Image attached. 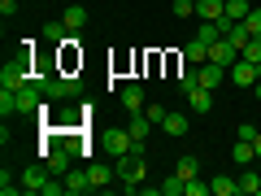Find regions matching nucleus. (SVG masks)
<instances>
[{
    "instance_id": "nucleus-29",
    "label": "nucleus",
    "mask_w": 261,
    "mask_h": 196,
    "mask_svg": "<svg viewBox=\"0 0 261 196\" xmlns=\"http://www.w3.org/2000/svg\"><path fill=\"white\" fill-rule=\"evenodd\" d=\"M18 192H22V179L13 183V179H9V170H5V175H0V196H18Z\"/></svg>"
},
{
    "instance_id": "nucleus-21",
    "label": "nucleus",
    "mask_w": 261,
    "mask_h": 196,
    "mask_svg": "<svg viewBox=\"0 0 261 196\" xmlns=\"http://www.w3.org/2000/svg\"><path fill=\"white\" fill-rule=\"evenodd\" d=\"M65 31H70L65 22H44V39H48V44H65V39H70Z\"/></svg>"
},
{
    "instance_id": "nucleus-32",
    "label": "nucleus",
    "mask_w": 261,
    "mask_h": 196,
    "mask_svg": "<svg viewBox=\"0 0 261 196\" xmlns=\"http://www.w3.org/2000/svg\"><path fill=\"white\" fill-rule=\"evenodd\" d=\"M144 113H148V122H157V127H161V122H166V113H170V109H161V105H144Z\"/></svg>"
},
{
    "instance_id": "nucleus-14",
    "label": "nucleus",
    "mask_w": 261,
    "mask_h": 196,
    "mask_svg": "<svg viewBox=\"0 0 261 196\" xmlns=\"http://www.w3.org/2000/svg\"><path fill=\"white\" fill-rule=\"evenodd\" d=\"M183 57L192 65H205L209 61V44H205V39H192V44H183Z\"/></svg>"
},
{
    "instance_id": "nucleus-17",
    "label": "nucleus",
    "mask_w": 261,
    "mask_h": 196,
    "mask_svg": "<svg viewBox=\"0 0 261 196\" xmlns=\"http://www.w3.org/2000/svg\"><path fill=\"white\" fill-rule=\"evenodd\" d=\"M240 192H244V196H261V175H257L252 166L240 175Z\"/></svg>"
},
{
    "instance_id": "nucleus-7",
    "label": "nucleus",
    "mask_w": 261,
    "mask_h": 196,
    "mask_svg": "<svg viewBox=\"0 0 261 196\" xmlns=\"http://www.w3.org/2000/svg\"><path fill=\"white\" fill-rule=\"evenodd\" d=\"M44 161H48V170H53V175L61 179L65 170L74 166V153H70V149H57V144H53V149H44Z\"/></svg>"
},
{
    "instance_id": "nucleus-22",
    "label": "nucleus",
    "mask_w": 261,
    "mask_h": 196,
    "mask_svg": "<svg viewBox=\"0 0 261 196\" xmlns=\"http://www.w3.org/2000/svg\"><path fill=\"white\" fill-rule=\"evenodd\" d=\"M148 127H152V122H148V113H130V135H135V140H148Z\"/></svg>"
},
{
    "instance_id": "nucleus-34",
    "label": "nucleus",
    "mask_w": 261,
    "mask_h": 196,
    "mask_svg": "<svg viewBox=\"0 0 261 196\" xmlns=\"http://www.w3.org/2000/svg\"><path fill=\"white\" fill-rule=\"evenodd\" d=\"M240 140H257V127L252 122H240Z\"/></svg>"
},
{
    "instance_id": "nucleus-4",
    "label": "nucleus",
    "mask_w": 261,
    "mask_h": 196,
    "mask_svg": "<svg viewBox=\"0 0 261 196\" xmlns=\"http://www.w3.org/2000/svg\"><path fill=\"white\" fill-rule=\"evenodd\" d=\"M61 183H65V192H70V196L92 192V175H87V166H70V170L61 175Z\"/></svg>"
},
{
    "instance_id": "nucleus-26",
    "label": "nucleus",
    "mask_w": 261,
    "mask_h": 196,
    "mask_svg": "<svg viewBox=\"0 0 261 196\" xmlns=\"http://www.w3.org/2000/svg\"><path fill=\"white\" fill-rule=\"evenodd\" d=\"M196 87H200V70H183V75H178V92H196Z\"/></svg>"
},
{
    "instance_id": "nucleus-31",
    "label": "nucleus",
    "mask_w": 261,
    "mask_h": 196,
    "mask_svg": "<svg viewBox=\"0 0 261 196\" xmlns=\"http://www.w3.org/2000/svg\"><path fill=\"white\" fill-rule=\"evenodd\" d=\"M196 13V0H174V18H192Z\"/></svg>"
},
{
    "instance_id": "nucleus-20",
    "label": "nucleus",
    "mask_w": 261,
    "mask_h": 196,
    "mask_svg": "<svg viewBox=\"0 0 261 196\" xmlns=\"http://www.w3.org/2000/svg\"><path fill=\"white\" fill-rule=\"evenodd\" d=\"M65 27H70V31H83L87 27V9H83V5H70V9H65Z\"/></svg>"
},
{
    "instance_id": "nucleus-30",
    "label": "nucleus",
    "mask_w": 261,
    "mask_h": 196,
    "mask_svg": "<svg viewBox=\"0 0 261 196\" xmlns=\"http://www.w3.org/2000/svg\"><path fill=\"white\" fill-rule=\"evenodd\" d=\"M183 196H209V183H200V175H196V179H187Z\"/></svg>"
},
{
    "instance_id": "nucleus-24",
    "label": "nucleus",
    "mask_w": 261,
    "mask_h": 196,
    "mask_svg": "<svg viewBox=\"0 0 261 196\" xmlns=\"http://www.w3.org/2000/svg\"><path fill=\"white\" fill-rule=\"evenodd\" d=\"M0 113H5V118H13V113H18V92L0 87Z\"/></svg>"
},
{
    "instance_id": "nucleus-3",
    "label": "nucleus",
    "mask_w": 261,
    "mask_h": 196,
    "mask_svg": "<svg viewBox=\"0 0 261 196\" xmlns=\"http://www.w3.org/2000/svg\"><path fill=\"white\" fill-rule=\"evenodd\" d=\"M70 96H79V75H57V70H53L48 101H70Z\"/></svg>"
},
{
    "instance_id": "nucleus-16",
    "label": "nucleus",
    "mask_w": 261,
    "mask_h": 196,
    "mask_svg": "<svg viewBox=\"0 0 261 196\" xmlns=\"http://www.w3.org/2000/svg\"><path fill=\"white\" fill-rule=\"evenodd\" d=\"M183 187H187V179L174 170L170 179H161V183H157V192H161V196H183Z\"/></svg>"
},
{
    "instance_id": "nucleus-6",
    "label": "nucleus",
    "mask_w": 261,
    "mask_h": 196,
    "mask_svg": "<svg viewBox=\"0 0 261 196\" xmlns=\"http://www.w3.org/2000/svg\"><path fill=\"white\" fill-rule=\"evenodd\" d=\"M48 179H53L48 161H44V166H27V170H22V192H44Z\"/></svg>"
},
{
    "instance_id": "nucleus-36",
    "label": "nucleus",
    "mask_w": 261,
    "mask_h": 196,
    "mask_svg": "<svg viewBox=\"0 0 261 196\" xmlns=\"http://www.w3.org/2000/svg\"><path fill=\"white\" fill-rule=\"evenodd\" d=\"M252 149H257V157H261V131H257V140H252Z\"/></svg>"
},
{
    "instance_id": "nucleus-13",
    "label": "nucleus",
    "mask_w": 261,
    "mask_h": 196,
    "mask_svg": "<svg viewBox=\"0 0 261 196\" xmlns=\"http://www.w3.org/2000/svg\"><path fill=\"white\" fill-rule=\"evenodd\" d=\"M187 105H192L196 113H209L214 109V92H209V87H196V92H187Z\"/></svg>"
},
{
    "instance_id": "nucleus-18",
    "label": "nucleus",
    "mask_w": 261,
    "mask_h": 196,
    "mask_svg": "<svg viewBox=\"0 0 261 196\" xmlns=\"http://www.w3.org/2000/svg\"><path fill=\"white\" fill-rule=\"evenodd\" d=\"M161 131L178 140V135H187V118H183V113H166V122H161Z\"/></svg>"
},
{
    "instance_id": "nucleus-27",
    "label": "nucleus",
    "mask_w": 261,
    "mask_h": 196,
    "mask_svg": "<svg viewBox=\"0 0 261 196\" xmlns=\"http://www.w3.org/2000/svg\"><path fill=\"white\" fill-rule=\"evenodd\" d=\"M240 61H261V39H257V35L240 48Z\"/></svg>"
},
{
    "instance_id": "nucleus-2",
    "label": "nucleus",
    "mask_w": 261,
    "mask_h": 196,
    "mask_svg": "<svg viewBox=\"0 0 261 196\" xmlns=\"http://www.w3.org/2000/svg\"><path fill=\"white\" fill-rule=\"evenodd\" d=\"M31 79H35V70H31V48H22L18 57L5 61V70H0V87L22 92V87H31Z\"/></svg>"
},
{
    "instance_id": "nucleus-25",
    "label": "nucleus",
    "mask_w": 261,
    "mask_h": 196,
    "mask_svg": "<svg viewBox=\"0 0 261 196\" xmlns=\"http://www.w3.org/2000/svg\"><path fill=\"white\" fill-rule=\"evenodd\" d=\"M196 39H205V44H218V39H222V27H218V22H200Z\"/></svg>"
},
{
    "instance_id": "nucleus-1",
    "label": "nucleus",
    "mask_w": 261,
    "mask_h": 196,
    "mask_svg": "<svg viewBox=\"0 0 261 196\" xmlns=\"http://www.w3.org/2000/svg\"><path fill=\"white\" fill-rule=\"evenodd\" d=\"M144 153H148V144H144V140H135V149H130L126 157H118V161H113V170H118V183L126 187V192H140V179L148 175V166H144Z\"/></svg>"
},
{
    "instance_id": "nucleus-12",
    "label": "nucleus",
    "mask_w": 261,
    "mask_h": 196,
    "mask_svg": "<svg viewBox=\"0 0 261 196\" xmlns=\"http://www.w3.org/2000/svg\"><path fill=\"white\" fill-rule=\"evenodd\" d=\"M222 79H226V65H218V61H205V65H200V87H209V92H214Z\"/></svg>"
},
{
    "instance_id": "nucleus-15",
    "label": "nucleus",
    "mask_w": 261,
    "mask_h": 196,
    "mask_svg": "<svg viewBox=\"0 0 261 196\" xmlns=\"http://www.w3.org/2000/svg\"><path fill=\"white\" fill-rule=\"evenodd\" d=\"M235 192H240V179H226V175L209 179V196H235Z\"/></svg>"
},
{
    "instance_id": "nucleus-37",
    "label": "nucleus",
    "mask_w": 261,
    "mask_h": 196,
    "mask_svg": "<svg viewBox=\"0 0 261 196\" xmlns=\"http://www.w3.org/2000/svg\"><path fill=\"white\" fill-rule=\"evenodd\" d=\"M257 101H261V83H257Z\"/></svg>"
},
{
    "instance_id": "nucleus-9",
    "label": "nucleus",
    "mask_w": 261,
    "mask_h": 196,
    "mask_svg": "<svg viewBox=\"0 0 261 196\" xmlns=\"http://www.w3.org/2000/svg\"><path fill=\"white\" fill-rule=\"evenodd\" d=\"M87 175H92V192H105V187L118 179V170L105 166V161H87Z\"/></svg>"
},
{
    "instance_id": "nucleus-28",
    "label": "nucleus",
    "mask_w": 261,
    "mask_h": 196,
    "mask_svg": "<svg viewBox=\"0 0 261 196\" xmlns=\"http://www.w3.org/2000/svg\"><path fill=\"white\" fill-rule=\"evenodd\" d=\"M178 175H183V179H196V175H200V161H196V157H178Z\"/></svg>"
},
{
    "instance_id": "nucleus-19",
    "label": "nucleus",
    "mask_w": 261,
    "mask_h": 196,
    "mask_svg": "<svg viewBox=\"0 0 261 196\" xmlns=\"http://www.w3.org/2000/svg\"><path fill=\"white\" fill-rule=\"evenodd\" d=\"M231 157L240 161V166H252V157H257V149H252V140H235V149H231Z\"/></svg>"
},
{
    "instance_id": "nucleus-5",
    "label": "nucleus",
    "mask_w": 261,
    "mask_h": 196,
    "mask_svg": "<svg viewBox=\"0 0 261 196\" xmlns=\"http://www.w3.org/2000/svg\"><path fill=\"white\" fill-rule=\"evenodd\" d=\"M209 61H218V65H226V70H231V65L240 61V48H235L231 39L222 35V39H218V44H209Z\"/></svg>"
},
{
    "instance_id": "nucleus-8",
    "label": "nucleus",
    "mask_w": 261,
    "mask_h": 196,
    "mask_svg": "<svg viewBox=\"0 0 261 196\" xmlns=\"http://www.w3.org/2000/svg\"><path fill=\"white\" fill-rule=\"evenodd\" d=\"M105 149H109L113 161H118V157H126V153L135 149V135H130V131H109V135H105Z\"/></svg>"
},
{
    "instance_id": "nucleus-35",
    "label": "nucleus",
    "mask_w": 261,
    "mask_h": 196,
    "mask_svg": "<svg viewBox=\"0 0 261 196\" xmlns=\"http://www.w3.org/2000/svg\"><path fill=\"white\" fill-rule=\"evenodd\" d=\"M0 13H5V18H13V13H18V0H0Z\"/></svg>"
},
{
    "instance_id": "nucleus-11",
    "label": "nucleus",
    "mask_w": 261,
    "mask_h": 196,
    "mask_svg": "<svg viewBox=\"0 0 261 196\" xmlns=\"http://www.w3.org/2000/svg\"><path fill=\"white\" fill-rule=\"evenodd\" d=\"M226 13V0H196V18L200 22H218Z\"/></svg>"
},
{
    "instance_id": "nucleus-10",
    "label": "nucleus",
    "mask_w": 261,
    "mask_h": 196,
    "mask_svg": "<svg viewBox=\"0 0 261 196\" xmlns=\"http://www.w3.org/2000/svg\"><path fill=\"white\" fill-rule=\"evenodd\" d=\"M118 101H122V109H130V113H144V87L140 83H126L118 92Z\"/></svg>"
},
{
    "instance_id": "nucleus-23",
    "label": "nucleus",
    "mask_w": 261,
    "mask_h": 196,
    "mask_svg": "<svg viewBox=\"0 0 261 196\" xmlns=\"http://www.w3.org/2000/svg\"><path fill=\"white\" fill-rule=\"evenodd\" d=\"M248 13H252L248 0H226V18H231V22H244Z\"/></svg>"
},
{
    "instance_id": "nucleus-33",
    "label": "nucleus",
    "mask_w": 261,
    "mask_h": 196,
    "mask_svg": "<svg viewBox=\"0 0 261 196\" xmlns=\"http://www.w3.org/2000/svg\"><path fill=\"white\" fill-rule=\"evenodd\" d=\"M244 27H248V35H261V9H252L248 18H244Z\"/></svg>"
}]
</instances>
